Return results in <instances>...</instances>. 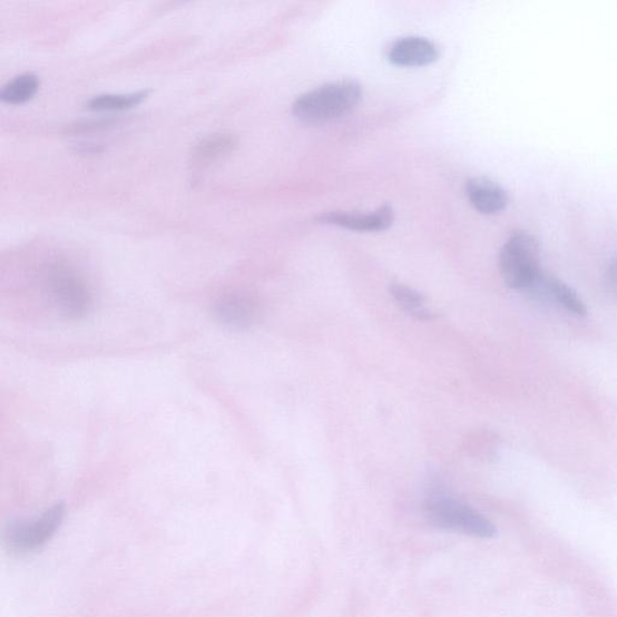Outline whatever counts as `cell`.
I'll return each instance as SVG.
<instances>
[{"instance_id": "1", "label": "cell", "mask_w": 617, "mask_h": 617, "mask_svg": "<svg viewBox=\"0 0 617 617\" xmlns=\"http://www.w3.org/2000/svg\"><path fill=\"white\" fill-rule=\"evenodd\" d=\"M362 88L355 81H337L315 88L293 102V115L305 124H323L355 109Z\"/></svg>"}, {"instance_id": "2", "label": "cell", "mask_w": 617, "mask_h": 617, "mask_svg": "<svg viewBox=\"0 0 617 617\" xmlns=\"http://www.w3.org/2000/svg\"><path fill=\"white\" fill-rule=\"evenodd\" d=\"M423 510L425 518L440 530L480 539H491L497 533L496 526L482 513L443 492L428 497Z\"/></svg>"}, {"instance_id": "3", "label": "cell", "mask_w": 617, "mask_h": 617, "mask_svg": "<svg viewBox=\"0 0 617 617\" xmlns=\"http://www.w3.org/2000/svg\"><path fill=\"white\" fill-rule=\"evenodd\" d=\"M540 244L533 234L512 233L499 254V270L513 290H528L540 275Z\"/></svg>"}, {"instance_id": "4", "label": "cell", "mask_w": 617, "mask_h": 617, "mask_svg": "<svg viewBox=\"0 0 617 617\" xmlns=\"http://www.w3.org/2000/svg\"><path fill=\"white\" fill-rule=\"evenodd\" d=\"M49 288L62 314L79 320L91 311L92 292L85 278L67 264H57L48 276Z\"/></svg>"}, {"instance_id": "5", "label": "cell", "mask_w": 617, "mask_h": 617, "mask_svg": "<svg viewBox=\"0 0 617 617\" xmlns=\"http://www.w3.org/2000/svg\"><path fill=\"white\" fill-rule=\"evenodd\" d=\"M65 518V506L56 505L35 520L12 523L6 541L10 550L28 554L40 549L55 536Z\"/></svg>"}, {"instance_id": "6", "label": "cell", "mask_w": 617, "mask_h": 617, "mask_svg": "<svg viewBox=\"0 0 617 617\" xmlns=\"http://www.w3.org/2000/svg\"><path fill=\"white\" fill-rule=\"evenodd\" d=\"M321 224L334 225L358 232H381L392 226L394 213L389 205L373 213L329 212L317 216Z\"/></svg>"}, {"instance_id": "7", "label": "cell", "mask_w": 617, "mask_h": 617, "mask_svg": "<svg viewBox=\"0 0 617 617\" xmlns=\"http://www.w3.org/2000/svg\"><path fill=\"white\" fill-rule=\"evenodd\" d=\"M466 194L473 208L483 215L502 213L509 203L507 190L488 178H473L466 185Z\"/></svg>"}, {"instance_id": "8", "label": "cell", "mask_w": 617, "mask_h": 617, "mask_svg": "<svg viewBox=\"0 0 617 617\" xmlns=\"http://www.w3.org/2000/svg\"><path fill=\"white\" fill-rule=\"evenodd\" d=\"M438 49L424 38L409 37L395 41L389 51V60L401 67H422L437 61Z\"/></svg>"}, {"instance_id": "9", "label": "cell", "mask_w": 617, "mask_h": 617, "mask_svg": "<svg viewBox=\"0 0 617 617\" xmlns=\"http://www.w3.org/2000/svg\"><path fill=\"white\" fill-rule=\"evenodd\" d=\"M216 320L232 330H244L252 325L256 316L254 302L241 295L219 298L214 305Z\"/></svg>"}, {"instance_id": "10", "label": "cell", "mask_w": 617, "mask_h": 617, "mask_svg": "<svg viewBox=\"0 0 617 617\" xmlns=\"http://www.w3.org/2000/svg\"><path fill=\"white\" fill-rule=\"evenodd\" d=\"M543 293H546V302H556L561 304L567 312L572 315L584 317L587 315V307L578 293L568 286L560 278L543 273L541 276Z\"/></svg>"}, {"instance_id": "11", "label": "cell", "mask_w": 617, "mask_h": 617, "mask_svg": "<svg viewBox=\"0 0 617 617\" xmlns=\"http://www.w3.org/2000/svg\"><path fill=\"white\" fill-rule=\"evenodd\" d=\"M235 146H237V138L229 131H215L196 144L193 157L198 165L210 164L231 154Z\"/></svg>"}, {"instance_id": "12", "label": "cell", "mask_w": 617, "mask_h": 617, "mask_svg": "<svg viewBox=\"0 0 617 617\" xmlns=\"http://www.w3.org/2000/svg\"><path fill=\"white\" fill-rule=\"evenodd\" d=\"M391 295L396 304H399L403 312L418 320L428 321L433 317L428 302L424 297L414 288H411L403 284H392Z\"/></svg>"}, {"instance_id": "13", "label": "cell", "mask_w": 617, "mask_h": 617, "mask_svg": "<svg viewBox=\"0 0 617 617\" xmlns=\"http://www.w3.org/2000/svg\"><path fill=\"white\" fill-rule=\"evenodd\" d=\"M39 78L33 72H23L3 87L0 98L9 105H22L33 98L39 90Z\"/></svg>"}, {"instance_id": "14", "label": "cell", "mask_w": 617, "mask_h": 617, "mask_svg": "<svg viewBox=\"0 0 617 617\" xmlns=\"http://www.w3.org/2000/svg\"><path fill=\"white\" fill-rule=\"evenodd\" d=\"M149 94V90H143L127 95H98L88 100L87 106L92 110H125L138 106Z\"/></svg>"}, {"instance_id": "15", "label": "cell", "mask_w": 617, "mask_h": 617, "mask_svg": "<svg viewBox=\"0 0 617 617\" xmlns=\"http://www.w3.org/2000/svg\"><path fill=\"white\" fill-rule=\"evenodd\" d=\"M605 291L613 301H617V256L608 264L605 275Z\"/></svg>"}]
</instances>
